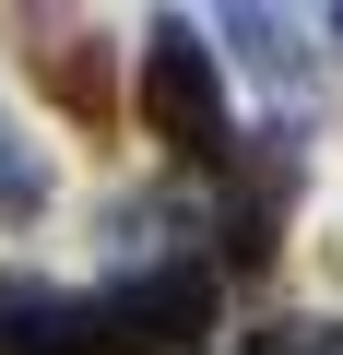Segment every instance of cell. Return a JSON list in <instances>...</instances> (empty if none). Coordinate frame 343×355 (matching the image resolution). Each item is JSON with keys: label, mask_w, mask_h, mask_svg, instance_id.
Wrapping results in <instances>:
<instances>
[{"label": "cell", "mask_w": 343, "mask_h": 355, "mask_svg": "<svg viewBox=\"0 0 343 355\" xmlns=\"http://www.w3.org/2000/svg\"><path fill=\"white\" fill-rule=\"evenodd\" d=\"M24 71H36V95H60L83 130L118 119V71H107V36H95V24H48V12H24Z\"/></svg>", "instance_id": "4"}, {"label": "cell", "mask_w": 343, "mask_h": 355, "mask_svg": "<svg viewBox=\"0 0 343 355\" xmlns=\"http://www.w3.org/2000/svg\"><path fill=\"white\" fill-rule=\"evenodd\" d=\"M249 355H343V331L331 320H272V331H249Z\"/></svg>", "instance_id": "7"}, {"label": "cell", "mask_w": 343, "mask_h": 355, "mask_svg": "<svg viewBox=\"0 0 343 355\" xmlns=\"http://www.w3.org/2000/svg\"><path fill=\"white\" fill-rule=\"evenodd\" d=\"M95 320H107L118 355H190V343L213 331V261L154 249V261H130V272L95 296Z\"/></svg>", "instance_id": "2"}, {"label": "cell", "mask_w": 343, "mask_h": 355, "mask_svg": "<svg viewBox=\"0 0 343 355\" xmlns=\"http://www.w3.org/2000/svg\"><path fill=\"white\" fill-rule=\"evenodd\" d=\"M296 190H308V154H296V130H249V154H237V190H225V214H213V237H225V261H237V272H261V261H272V237H284Z\"/></svg>", "instance_id": "3"}, {"label": "cell", "mask_w": 343, "mask_h": 355, "mask_svg": "<svg viewBox=\"0 0 343 355\" xmlns=\"http://www.w3.org/2000/svg\"><path fill=\"white\" fill-rule=\"evenodd\" d=\"M48 202V178H36V154L12 142V130H0V214H36Z\"/></svg>", "instance_id": "8"}, {"label": "cell", "mask_w": 343, "mask_h": 355, "mask_svg": "<svg viewBox=\"0 0 343 355\" xmlns=\"http://www.w3.org/2000/svg\"><path fill=\"white\" fill-rule=\"evenodd\" d=\"M142 130L178 154V166H225V154H237V130H225V60H213V36L178 24V12L142 36Z\"/></svg>", "instance_id": "1"}, {"label": "cell", "mask_w": 343, "mask_h": 355, "mask_svg": "<svg viewBox=\"0 0 343 355\" xmlns=\"http://www.w3.org/2000/svg\"><path fill=\"white\" fill-rule=\"evenodd\" d=\"M331 48H343V12H331Z\"/></svg>", "instance_id": "9"}, {"label": "cell", "mask_w": 343, "mask_h": 355, "mask_svg": "<svg viewBox=\"0 0 343 355\" xmlns=\"http://www.w3.org/2000/svg\"><path fill=\"white\" fill-rule=\"evenodd\" d=\"M60 320L71 296H48L36 272H0V355H60Z\"/></svg>", "instance_id": "5"}, {"label": "cell", "mask_w": 343, "mask_h": 355, "mask_svg": "<svg viewBox=\"0 0 343 355\" xmlns=\"http://www.w3.org/2000/svg\"><path fill=\"white\" fill-rule=\"evenodd\" d=\"M237 48H249V71H261V83L308 95V24H296V12H237Z\"/></svg>", "instance_id": "6"}]
</instances>
